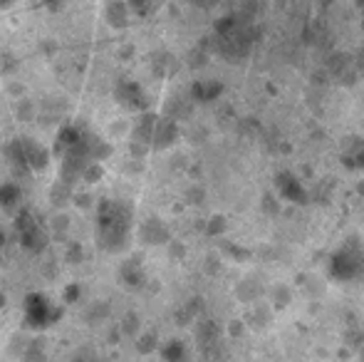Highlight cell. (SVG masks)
<instances>
[{
  "mask_svg": "<svg viewBox=\"0 0 364 362\" xmlns=\"http://www.w3.org/2000/svg\"><path fill=\"white\" fill-rule=\"evenodd\" d=\"M132 221H134V211L127 201H117V198L100 201V208H97L100 246L109 253H119L122 248H127L132 236Z\"/></svg>",
  "mask_w": 364,
  "mask_h": 362,
  "instance_id": "obj_1",
  "label": "cell"
},
{
  "mask_svg": "<svg viewBox=\"0 0 364 362\" xmlns=\"http://www.w3.org/2000/svg\"><path fill=\"white\" fill-rule=\"evenodd\" d=\"M364 271V246L360 236H350L330 258V275L335 280H355Z\"/></svg>",
  "mask_w": 364,
  "mask_h": 362,
  "instance_id": "obj_2",
  "label": "cell"
},
{
  "mask_svg": "<svg viewBox=\"0 0 364 362\" xmlns=\"http://www.w3.org/2000/svg\"><path fill=\"white\" fill-rule=\"evenodd\" d=\"M15 231H18L20 246L30 253H43L45 246L50 243L48 228H43V223H40L38 218H35V213L28 211V208L18 211V216H15Z\"/></svg>",
  "mask_w": 364,
  "mask_h": 362,
  "instance_id": "obj_3",
  "label": "cell"
},
{
  "mask_svg": "<svg viewBox=\"0 0 364 362\" xmlns=\"http://www.w3.org/2000/svg\"><path fill=\"white\" fill-rule=\"evenodd\" d=\"M8 156L13 159V164L23 166L28 171H45V166L50 164V151L43 149V144H38L35 139H15L8 147Z\"/></svg>",
  "mask_w": 364,
  "mask_h": 362,
  "instance_id": "obj_4",
  "label": "cell"
},
{
  "mask_svg": "<svg viewBox=\"0 0 364 362\" xmlns=\"http://www.w3.org/2000/svg\"><path fill=\"white\" fill-rule=\"evenodd\" d=\"M63 315V308L50 303L48 295L43 293H30L25 298V323L35 330H43L48 325H55Z\"/></svg>",
  "mask_w": 364,
  "mask_h": 362,
  "instance_id": "obj_5",
  "label": "cell"
},
{
  "mask_svg": "<svg viewBox=\"0 0 364 362\" xmlns=\"http://www.w3.org/2000/svg\"><path fill=\"white\" fill-rule=\"evenodd\" d=\"M178 137V124L171 117H159L154 122V132H151V149H168V147L176 142Z\"/></svg>",
  "mask_w": 364,
  "mask_h": 362,
  "instance_id": "obj_6",
  "label": "cell"
},
{
  "mask_svg": "<svg viewBox=\"0 0 364 362\" xmlns=\"http://www.w3.org/2000/svg\"><path fill=\"white\" fill-rule=\"evenodd\" d=\"M114 95H117V100H119V105H124L127 110H136V112L146 110L144 90H141V85L132 82V80H122V82L117 85Z\"/></svg>",
  "mask_w": 364,
  "mask_h": 362,
  "instance_id": "obj_7",
  "label": "cell"
},
{
  "mask_svg": "<svg viewBox=\"0 0 364 362\" xmlns=\"http://www.w3.org/2000/svg\"><path fill=\"white\" fill-rule=\"evenodd\" d=\"M275 183H278V191L283 193L285 201H290V203H305L307 201L305 186H302V183L297 181V176L290 174V171H280V174L275 176Z\"/></svg>",
  "mask_w": 364,
  "mask_h": 362,
  "instance_id": "obj_8",
  "label": "cell"
},
{
  "mask_svg": "<svg viewBox=\"0 0 364 362\" xmlns=\"http://www.w3.org/2000/svg\"><path fill=\"white\" fill-rule=\"evenodd\" d=\"M327 70H330L335 78H340L342 82H355V80L360 78V73H357V68H355V60L347 53L330 55V58H327Z\"/></svg>",
  "mask_w": 364,
  "mask_h": 362,
  "instance_id": "obj_9",
  "label": "cell"
},
{
  "mask_svg": "<svg viewBox=\"0 0 364 362\" xmlns=\"http://www.w3.org/2000/svg\"><path fill=\"white\" fill-rule=\"evenodd\" d=\"M139 236L146 246H161V243H168V238H171L168 236V228L159 218H146L139 226Z\"/></svg>",
  "mask_w": 364,
  "mask_h": 362,
  "instance_id": "obj_10",
  "label": "cell"
},
{
  "mask_svg": "<svg viewBox=\"0 0 364 362\" xmlns=\"http://www.w3.org/2000/svg\"><path fill=\"white\" fill-rule=\"evenodd\" d=\"M342 159H345V166H350V169H362L364 166V139H360V137L347 139V151Z\"/></svg>",
  "mask_w": 364,
  "mask_h": 362,
  "instance_id": "obj_11",
  "label": "cell"
},
{
  "mask_svg": "<svg viewBox=\"0 0 364 362\" xmlns=\"http://www.w3.org/2000/svg\"><path fill=\"white\" fill-rule=\"evenodd\" d=\"M105 18L112 28H124L127 18H129V5H127V0H112V3L107 5Z\"/></svg>",
  "mask_w": 364,
  "mask_h": 362,
  "instance_id": "obj_12",
  "label": "cell"
},
{
  "mask_svg": "<svg viewBox=\"0 0 364 362\" xmlns=\"http://www.w3.org/2000/svg\"><path fill=\"white\" fill-rule=\"evenodd\" d=\"M119 278L122 283L127 285V288H141L144 285V271H141V266L136 261H127L124 266H122L119 271Z\"/></svg>",
  "mask_w": 364,
  "mask_h": 362,
  "instance_id": "obj_13",
  "label": "cell"
},
{
  "mask_svg": "<svg viewBox=\"0 0 364 362\" xmlns=\"http://www.w3.org/2000/svg\"><path fill=\"white\" fill-rule=\"evenodd\" d=\"M220 92H223V85H220L218 80H211V82H193V87H191L193 100H198V102L216 100Z\"/></svg>",
  "mask_w": 364,
  "mask_h": 362,
  "instance_id": "obj_14",
  "label": "cell"
},
{
  "mask_svg": "<svg viewBox=\"0 0 364 362\" xmlns=\"http://www.w3.org/2000/svg\"><path fill=\"white\" fill-rule=\"evenodd\" d=\"M220 343V330L218 325L213 323V320H203V323H198V345H203V348H208V345H218Z\"/></svg>",
  "mask_w": 364,
  "mask_h": 362,
  "instance_id": "obj_15",
  "label": "cell"
},
{
  "mask_svg": "<svg viewBox=\"0 0 364 362\" xmlns=\"http://www.w3.org/2000/svg\"><path fill=\"white\" fill-rule=\"evenodd\" d=\"M23 198V191H20L18 183L8 181V183H0V208H15Z\"/></svg>",
  "mask_w": 364,
  "mask_h": 362,
  "instance_id": "obj_16",
  "label": "cell"
},
{
  "mask_svg": "<svg viewBox=\"0 0 364 362\" xmlns=\"http://www.w3.org/2000/svg\"><path fill=\"white\" fill-rule=\"evenodd\" d=\"M260 293H263V288H260V285L255 283V280H243V283L238 285V295H240V300H245V303L255 300Z\"/></svg>",
  "mask_w": 364,
  "mask_h": 362,
  "instance_id": "obj_17",
  "label": "cell"
},
{
  "mask_svg": "<svg viewBox=\"0 0 364 362\" xmlns=\"http://www.w3.org/2000/svg\"><path fill=\"white\" fill-rule=\"evenodd\" d=\"M183 355H186V350H183V345L178 343V340H168L166 345L161 348V358L164 360H181Z\"/></svg>",
  "mask_w": 364,
  "mask_h": 362,
  "instance_id": "obj_18",
  "label": "cell"
},
{
  "mask_svg": "<svg viewBox=\"0 0 364 362\" xmlns=\"http://www.w3.org/2000/svg\"><path fill=\"white\" fill-rule=\"evenodd\" d=\"M270 295H273L275 308H285V305L290 303V298H292L288 285H273V290H270Z\"/></svg>",
  "mask_w": 364,
  "mask_h": 362,
  "instance_id": "obj_19",
  "label": "cell"
},
{
  "mask_svg": "<svg viewBox=\"0 0 364 362\" xmlns=\"http://www.w3.org/2000/svg\"><path fill=\"white\" fill-rule=\"evenodd\" d=\"M136 350H139V353H151V350H156V335L154 333L141 335L139 343H136Z\"/></svg>",
  "mask_w": 364,
  "mask_h": 362,
  "instance_id": "obj_20",
  "label": "cell"
},
{
  "mask_svg": "<svg viewBox=\"0 0 364 362\" xmlns=\"http://www.w3.org/2000/svg\"><path fill=\"white\" fill-rule=\"evenodd\" d=\"M223 228H225L223 216H213L211 221H208V233H223Z\"/></svg>",
  "mask_w": 364,
  "mask_h": 362,
  "instance_id": "obj_21",
  "label": "cell"
},
{
  "mask_svg": "<svg viewBox=\"0 0 364 362\" xmlns=\"http://www.w3.org/2000/svg\"><path fill=\"white\" fill-rule=\"evenodd\" d=\"M149 3H151V0H127V5H129L132 10H136V13H146Z\"/></svg>",
  "mask_w": 364,
  "mask_h": 362,
  "instance_id": "obj_22",
  "label": "cell"
},
{
  "mask_svg": "<svg viewBox=\"0 0 364 362\" xmlns=\"http://www.w3.org/2000/svg\"><path fill=\"white\" fill-rule=\"evenodd\" d=\"M352 60H355V68H357V73H360V78H364V45L357 50V55Z\"/></svg>",
  "mask_w": 364,
  "mask_h": 362,
  "instance_id": "obj_23",
  "label": "cell"
},
{
  "mask_svg": "<svg viewBox=\"0 0 364 362\" xmlns=\"http://www.w3.org/2000/svg\"><path fill=\"white\" fill-rule=\"evenodd\" d=\"M265 211H273V213H278V203H275V198L265 196Z\"/></svg>",
  "mask_w": 364,
  "mask_h": 362,
  "instance_id": "obj_24",
  "label": "cell"
},
{
  "mask_svg": "<svg viewBox=\"0 0 364 362\" xmlns=\"http://www.w3.org/2000/svg\"><path fill=\"white\" fill-rule=\"evenodd\" d=\"M77 295H80V288H77V285H75V288H70V290H68V300H70V303H75Z\"/></svg>",
  "mask_w": 364,
  "mask_h": 362,
  "instance_id": "obj_25",
  "label": "cell"
},
{
  "mask_svg": "<svg viewBox=\"0 0 364 362\" xmlns=\"http://www.w3.org/2000/svg\"><path fill=\"white\" fill-rule=\"evenodd\" d=\"M230 333H233V335H240V333H243V325H240V320H235L233 328H230Z\"/></svg>",
  "mask_w": 364,
  "mask_h": 362,
  "instance_id": "obj_26",
  "label": "cell"
},
{
  "mask_svg": "<svg viewBox=\"0 0 364 362\" xmlns=\"http://www.w3.org/2000/svg\"><path fill=\"white\" fill-rule=\"evenodd\" d=\"M198 5H201V8H213V5L218 3V0H196Z\"/></svg>",
  "mask_w": 364,
  "mask_h": 362,
  "instance_id": "obj_27",
  "label": "cell"
},
{
  "mask_svg": "<svg viewBox=\"0 0 364 362\" xmlns=\"http://www.w3.org/2000/svg\"><path fill=\"white\" fill-rule=\"evenodd\" d=\"M330 3H335V0H320V5H322V8H327V5H330Z\"/></svg>",
  "mask_w": 364,
  "mask_h": 362,
  "instance_id": "obj_28",
  "label": "cell"
},
{
  "mask_svg": "<svg viewBox=\"0 0 364 362\" xmlns=\"http://www.w3.org/2000/svg\"><path fill=\"white\" fill-rule=\"evenodd\" d=\"M3 243H5V233L0 231V246H3Z\"/></svg>",
  "mask_w": 364,
  "mask_h": 362,
  "instance_id": "obj_29",
  "label": "cell"
},
{
  "mask_svg": "<svg viewBox=\"0 0 364 362\" xmlns=\"http://www.w3.org/2000/svg\"><path fill=\"white\" fill-rule=\"evenodd\" d=\"M5 305V295H0V308H3Z\"/></svg>",
  "mask_w": 364,
  "mask_h": 362,
  "instance_id": "obj_30",
  "label": "cell"
},
{
  "mask_svg": "<svg viewBox=\"0 0 364 362\" xmlns=\"http://www.w3.org/2000/svg\"><path fill=\"white\" fill-rule=\"evenodd\" d=\"M360 193H362V196H364V181L360 183Z\"/></svg>",
  "mask_w": 364,
  "mask_h": 362,
  "instance_id": "obj_31",
  "label": "cell"
}]
</instances>
